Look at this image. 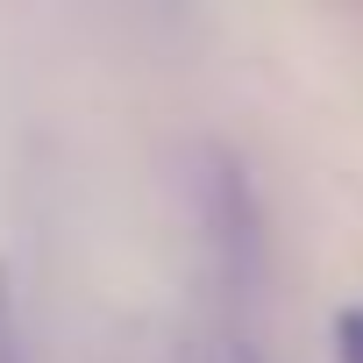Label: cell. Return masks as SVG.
Listing matches in <instances>:
<instances>
[{
  "label": "cell",
  "mask_w": 363,
  "mask_h": 363,
  "mask_svg": "<svg viewBox=\"0 0 363 363\" xmlns=\"http://www.w3.org/2000/svg\"><path fill=\"white\" fill-rule=\"evenodd\" d=\"M342 363H363V320L342 313Z\"/></svg>",
  "instance_id": "1"
}]
</instances>
